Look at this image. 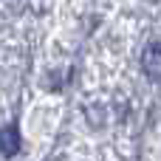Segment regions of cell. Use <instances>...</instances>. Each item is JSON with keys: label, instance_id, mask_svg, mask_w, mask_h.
<instances>
[{"label": "cell", "instance_id": "cell-1", "mask_svg": "<svg viewBox=\"0 0 161 161\" xmlns=\"http://www.w3.org/2000/svg\"><path fill=\"white\" fill-rule=\"evenodd\" d=\"M142 68L144 74L153 79V82H161V40H153L144 54H142Z\"/></svg>", "mask_w": 161, "mask_h": 161}, {"label": "cell", "instance_id": "cell-2", "mask_svg": "<svg viewBox=\"0 0 161 161\" xmlns=\"http://www.w3.org/2000/svg\"><path fill=\"white\" fill-rule=\"evenodd\" d=\"M17 150H20V130H17V125H6L0 130V153L17 156Z\"/></svg>", "mask_w": 161, "mask_h": 161}]
</instances>
